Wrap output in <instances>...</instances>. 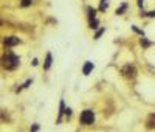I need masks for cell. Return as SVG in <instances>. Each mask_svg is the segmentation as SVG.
<instances>
[{"label":"cell","mask_w":155,"mask_h":132,"mask_svg":"<svg viewBox=\"0 0 155 132\" xmlns=\"http://www.w3.org/2000/svg\"><path fill=\"white\" fill-rule=\"evenodd\" d=\"M103 33H104V30L101 28V30H99V31L96 33V36H95V39H98V38H99V36H101V34H103Z\"/></svg>","instance_id":"cell-15"},{"label":"cell","mask_w":155,"mask_h":132,"mask_svg":"<svg viewBox=\"0 0 155 132\" xmlns=\"http://www.w3.org/2000/svg\"><path fill=\"white\" fill-rule=\"evenodd\" d=\"M107 10V0H101V6H99V11Z\"/></svg>","instance_id":"cell-9"},{"label":"cell","mask_w":155,"mask_h":132,"mask_svg":"<svg viewBox=\"0 0 155 132\" xmlns=\"http://www.w3.org/2000/svg\"><path fill=\"white\" fill-rule=\"evenodd\" d=\"M123 75L127 76V78H133L135 76V68L130 67V65H127L126 68H123Z\"/></svg>","instance_id":"cell-4"},{"label":"cell","mask_w":155,"mask_h":132,"mask_svg":"<svg viewBox=\"0 0 155 132\" xmlns=\"http://www.w3.org/2000/svg\"><path fill=\"white\" fill-rule=\"evenodd\" d=\"M39 130V124H34L33 128H31V132H37Z\"/></svg>","instance_id":"cell-14"},{"label":"cell","mask_w":155,"mask_h":132,"mask_svg":"<svg viewBox=\"0 0 155 132\" xmlns=\"http://www.w3.org/2000/svg\"><path fill=\"white\" fill-rule=\"evenodd\" d=\"M148 16H149V17H155V11H149Z\"/></svg>","instance_id":"cell-17"},{"label":"cell","mask_w":155,"mask_h":132,"mask_svg":"<svg viewBox=\"0 0 155 132\" xmlns=\"http://www.w3.org/2000/svg\"><path fill=\"white\" fill-rule=\"evenodd\" d=\"M0 62H2V65H3L5 68H8V70H13V68H16L17 65L20 64V59L17 58L16 55H13L11 51H8L6 55L2 58V61H0Z\"/></svg>","instance_id":"cell-1"},{"label":"cell","mask_w":155,"mask_h":132,"mask_svg":"<svg viewBox=\"0 0 155 132\" xmlns=\"http://www.w3.org/2000/svg\"><path fill=\"white\" fill-rule=\"evenodd\" d=\"M92 70H93V62H90V61H88V62H85V65H84V68H82V73H84V75H88Z\"/></svg>","instance_id":"cell-7"},{"label":"cell","mask_w":155,"mask_h":132,"mask_svg":"<svg viewBox=\"0 0 155 132\" xmlns=\"http://www.w3.org/2000/svg\"><path fill=\"white\" fill-rule=\"evenodd\" d=\"M138 6H143V0H138Z\"/></svg>","instance_id":"cell-18"},{"label":"cell","mask_w":155,"mask_h":132,"mask_svg":"<svg viewBox=\"0 0 155 132\" xmlns=\"http://www.w3.org/2000/svg\"><path fill=\"white\" fill-rule=\"evenodd\" d=\"M19 42H20V39L16 38V36H10V38H6V39L3 40V44H5L6 47H14V45H17Z\"/></svg>","instance_id":"cell-3"},{"label":"cell","mask_w":155,"mask_h":132,"mask_svg":"<svg viewBox=\"0 0 155 132\" xmlns=\"http://www.w3.org/2000/svg\"><path fill=\"white\" fill-rule=\"evenodd\" d=\"M141 45H144V47H149V45H151V44H149L148 40H146L144 38H143V39H141Z\"/></svg>","instance_id":"cell-13"},{"label":"cell","mask_w":155,"mask_h":132,"mask_svg":"<svg viewBox=\"0 0 155 132\" xmlns=\"http://www.w3.org/2000/svg\"><path fill=\"white\" fill-rule=\"evenodd\" d=\"M146 126H148L149 129L155 128V113H151V115L148 117V120H146Z\"/></svg>","instance_id":"cell-5"},{"label":"cell","mask_w":155,"mask_h":132,"mask_svg":"<svg viewBox=\"0 0 155 132\" xmlns=\"http://www.w3.org/2000/svg\"><path fill=\"white\" fill-rule=\"evenodd\" d=\"M96 26H98V20H96V19L90 20V28H96Z\"/></svg>","instance_id":"cell-12"},{"label":"cell","mask_w":155,"mask_h":132,"mask_svg":"<svg viewBox=\"0 0 155 132\" xmlns=\"http://www.w3.org/2000/svg\"><path fill=\"white\" fill-rule=\"evenodd\" d=\"M95 10H93V8H88V17H90V20H93L95 19Z\"/></svg>","instance_id":"cell-8"},{"label":"cell","mask_w":155,"mask_h":132,"mask_svg":"<svg viewBox=\"0 0 155 132\" xmlns=\"http://www.w3.org/2000/svg\"><path fill=\"white\" fill-rule=\"evenodd\" d=\"M93 120H95V115H93V112L92 110H84L82 113H81V123L82 124H92L93 123Z\"/></svg>","instance_id":"cell-2"},{"label":"cell","mask_w":155,"mask_h":132,"mask_svg":"<svg viewBox=\"0 0 155 132\" xmlns=\"http://www.w3.org/2000/svg\"><path fill=\"white\" fill-rule=\"evenodd\" d=\"M30 5H31V0H22V2H20V6H23V8L30 6Z\"/></svg>","instance_id":"cell-10"},{"label":"cell","mask_w":155,"mask_h":132,"mask_svg":"<svg viewBox=\"0 0 155 132\" xmlns=\"http://www.w3.org/2000/svg\"><path fill=\"white\" fill-rule=\"evenodd\" d=\"M51 62H53V58H51V53H47V58H45V64H43V68L48 70L51 67Z\"/></svg>","instance_id":"cell-6"},{"label":"cell","mask_w":155,"mask_h":132,"mask_svg":"<svg viewBox=\"0 0 155 132\" xmlns=\"http://www.w3.org/2000/svg\"><path fill=\"white\" fill-rule=\"evenodd\" d=\"M64 113H67V115L70 117L71 115V109H65V110H64Z\"/></svg>","instance_id":"cell-16"},{"label":"cell","mask_w":155,"mask_h":132,"mask_svg":"<svg viewBox=\"0 0 155 132\" xmlns=\"http://www.w3.org/2000/svg\"><path fill=\"white\" fill-rule=\"evenodd\" d=\"M126 8H127V5L124 3V5H123V6L120 8V10H116V14H123V13L126 11Z\"/></svg>","instance_id":"cell-11"}]
</instances>
